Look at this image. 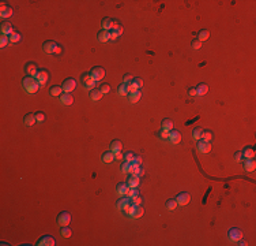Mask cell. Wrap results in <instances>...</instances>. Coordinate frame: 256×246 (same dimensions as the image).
I'll list each match as a JSON object with an SVG mask.
<instances>
[{
	"instance_id": "1",
	"label": "cell",
	"mask_w": 256,
	"mask_h": 246,
	"mask_svg": "<svg viewBox=\"0 0 256 246\" xmlns=\"http://www.w3.org/2000/svg\"><path fill=\"white\" fill-rule=\"evenodd\" d=\"M22 86L25 88V90H26L27 93L33 94L40 89V82L37 81V78H34V77H26V78H23V81H22Z\"/></svg>"
},
{
	"instance_id": "2",
	"label": "cell",
	"mask_w": 256,
	"mask_h": 246,
	"mask_svg": "<svg viewBox=\"0 0 256 246\" xmlns=\"http://www.w3.org/2000/svg\"><path fill=\"white\" fill-rule=\"evenodd\" d=\"M81 80H82V84H83V86L86 88V89L93 90L94 88H96V81L93 80V77L90 75V72H87V74H83L81 77Z\"/></svg>"
},
{
	"instance_id": "3",
	"label": "cell",
	"mask_w": 256,
	"mask_h": 246,
	"mask_svg": "<svg viewBox=\"0 0 256 246\" xmlns=\"http://www.w3.org/2000/svg\"><path fill=\"white\" fill-rule=\"evenodd\" d=\"M90 75L93 77V80L96 82L101 81V80H104V77H105V70H104L102 67H100V66H96V67L91 68Z\"/></svg>"
},
{
	"instance_id": "4",
	"label": "cell",
	"mask_w": 256,
	"mask_h": 246,
	"mask_svg": "<svg viewBox=\"0 0 256 246\" xmlns=\"http://www.w3.org/2000/svg\"><path fill=\"white\" fill-rule=\"evenodd\" d=\"M37 246H55L56 245V239L52 235H44L37 241Z\"/></svg>"
},
{
	"instance_id": "5",
	"label": "cell",
	"mask_w": 256,
	"mask_h": 246,
	"mask_svg": "<svg viewBox=\"0 0 256 246\" xmlns=\"http://www.w3.org/2000/svg\"><path fill=\"white\" fill-rule=\"evenodd\" d=\"M57 45H59V44H56L55 41L48 40V41H45V43L42 44V49H44V52H45V53H49V55H52V53H56Z\"/></svg>"
},
{
	"instance_id": "6",
	"label": "cell",
	"mask_w": 256,
	"mask_h": 246,
	"mask_svg": "<svg viewBox=\"0 0 256 246\" xmlns=\"http://www.w3.org/2000/svg\"><path fill=\"white\" fill-rule=\"evenodd\" d=\"M25 71H26L27 77H34V78H36L40 70H38V67H37L36 63L29 62V63H26V66H25Z\"/></svg>"
},
{
	"instance_id": "7",
	"label": "cell",
	"mask_w": 256,
	"mask_h": 246,
	"mask_svg": "<svg viewBox=\"0 0 256 246\" xmlns=\"http://www.w3.org/2000/svg\"><path fill=\"white\" fill-rule=\"evenodd\" d=\"M61 88L65 93H71L72 90L77 88V81H75L74 78H67V80H64V82H63Z\"/></svg>"
},
{
	"instance_id": "8",
	"label": "cell",
	"mask_w": 256,
	"mask_h": 246,
	"mask_svg": "<svg viewBox=\"0 0 256 246\" xmlns=\"http://www.w3.org/2000/svg\"><path fill=\"white\" fill-rule=\"evenodd\" d=\"M227 236H229V239L232 242H238L240 239L242 238V231L240 228H230L229 232H227Z\"/></svg>"
},
{
	"instance_id": "9",
	"label": "cell",
	"mask_w": 256,
	"mask_h": 246,
	"mask_svg": "<svg viewBox=\"0 0 256 246\" xmlns=\"http://www.w3.org/2000/svg\"><path fill=\"white\" fill-rule=\"evenodd\" d=\"M57 223L61 227H64V226H68L69 223H71V215H69L68 212H65V211H63V212H60L59 213V216H57Z\"/></svg>"
},
{
	"instance_id": "10",
	"label": "cell",
	"mask_w": 256,
	"mask_h": 246,
	"mask_svg": "<svg viewBox=\"0 0 256 246\" xmlns=\"http://www.w3.org/2000/svg\"><path fill=\"white\" fill-rule=\"evenodd\" d=\"M176 201H177V205L184 207V205L189 204V201H191V195H189L188 193H185V191H183V193H180L177 197H176Z\"/></svg>"
},
{
	"instance_id": "11",
	"label": "cell",
	"mask_w": 256,
	"mask_h": 246,
	"mask_svg": "<svg viewBox=\"0 0 256 246\" xmlns=\"http://www.w3.org/2000/svg\"><path fill=\"white\" fill-rule=\"evenodd\" d=\"M198 150L200 153H208L211 150V145L210 142H207V141H203V140H199V142H198Z\"/></svg>"
},
{
	"instance_id": "12",
	"label": "cell",
	"mask_w": 256,
	"mask_h": 246,
	"mask_svg": "<svg viewBox=\"0 0 256 246\" xmlns=\"http://www.w3.org/2000/svg\"><path fill=\"white\" fill-rule=\"evenodd\" d=\"M37 81L40 82V85L42 86V85H45L46 84V81H48V78H49V74H48V71L46 70H44V68H41V70L38 71V74H37Z\"/></svg>"
},
{
	"instance_id": "13",
	"label": "cell",
	"mask_w": 256,
	"mask_h": 246,
	"mask_svg": "<svg viewBox=\"0 0 256 246\" xmlns=\"http://www.w3.org/2000/svg\"><path fill=\"white\" fill-rule=\"evenodd\" d=\"M60 103H61L63 105H71V104L74 103V97H72L71 93H63L61 96H60Z\"/></svg>"
},
{
	"instance_id": "14",
	"label": "cell",
	"mask_w": 256,
	"mask_h": 246,
	"mask_svg": "<svg viewBox=\"0 0 256 246\" xmlns=\"http://www.w3.org/2000/svg\"><path fill=\"white\" fill-rule=\"evenodd\" d=\"M0 15H2V18H10L11 15H12V8L10 7V6H7V4H4L3 3L2 4V8H0Z\"/></svg>"
},
{
	"instance_id": "15",
	"label": "cell",
	"mask_w": 256,
	"mask_h": 246,
	"mask_svg": "<svg viewBox=\"0 0 256 246\" xmlns=\"http://www.w3.org/2000/svg\"><path fill=\"white\" fill-rule=\"evenodd\" d=\"M169 140H170V142H172V144H179L180 141H181V134H180V131H177V130H170Z\"/></svg>"
},
{
	"instance_id": "16",
	"label": "cell",
	"mask_w": 256,
	"mask_h": 246,
	"mask_svg": "<svg viewBox=\"0 0 256 246\" xmlns=\"http://www.w3.org/2000/svg\"><path fill=\"white\" fill-rule=\"evenodd\" d=\"M97 39H98L100 43H106V41L110 40V31L109 30H101V31H98Z\"/></svg>"
},
{
	"instance_id": "17",
	"label": "cell",
	"mask_w": 256,
	"mask_h": 246,
	"mask_svg": "<svg viewBox=\"0 0 256 246\" xmlns=\"http://www.w3.org/2000/svg\"><path fill=\"white\" fill-rule=\"evenodd\" d=\"M12 33H14V30H12V26H11L10 22H3V23H2V34L11 36Z\"/></svg>"
},
{
	"instance_id": "18",
	"label": "cell",
	"mask_w": 256,
	"mask_h": 246,
	"mask_svg": "<svg viewBox=\"0 0 256 246\" xmlns=\"http://www.w3.org/2000/svg\"><path fill=\"white\" fill-rule=\"evenodd\" d=\"M89 97L93 100V101H100L101 97H102V92H101L100 89H96V88H94L93 90H90Z\"/></svg>"
},
{
	"instance_id": "19",
	"label": "cell",
	"mask_w": 256,
	"mask_h": 246,
	"mask_svg": "<svg viewBox=\"0 0 256 246\" xmlns=\"http://www.w3.org/2000/svg\"><path fill=\"white\" fill-rule=\"evenodd\" d=\"M121 148H123V144L121 141L119 140H115L110 142V150H112L113 153H117V152H121Z\"/></svg>"
},
{
	"instance_id": "20",
	"label": "cell",
	"mask_w": 256,
	"mask_h": 246,
	"mask_svg": "<svg viewBox=\"0 0 256 246\" xmlns=\"http://www.w3.org/2000/svg\"><path fill=\"white\" fill-rule=\"evenodd\" d=\"M127 190H128V185L124 183V182H120L116 186V191H117L119 195H125L127 194Z\"/></svg>"
},
{
	"instance_id": "21",
	"label": "cell",
	"mask_w": 256,
	"mask_h": 246,
	"mask_svg": "<svg viewBox=\"0 0 256 246\" xmlns=\"http://www.w3.org/2000/svg\"><path fill=\"white\" fill-rule=\"evenodd\" d=\"M23 123H25L26 126H33L34 123H37L36 115H33V113H27V115H25V118H23Z\"/></svg>"
},
{
	"instance_id": "22",
	"label": "cell",
	"mask_w": 256,
	"mask_h": 246,
	"mask_svg": "<svg viewBox=\"0 0 256 246\" xmlns=\"http://www.w3.org/2000/svg\"><path fill=\"white\" fill-rule=\"evenodd\" d=\"M139 182H140V176L138 175H132L131 178H128V187H138Z\"/></svg>"
},
{
	"instance_id": "23",
	"label": "cell",
	"mask_w": 256,
	"mask_h": 246,
	"mask_svg": "<svg viewBox=\"0 0 256 246\" xmlns=\"http://www.w3.org/2000/svg\"><path fill=\"white\" fill-rule=\"evenodd\" d=\"M244 168H245L248 172L254 171V170L256 168V162H255V159H246V162L244 163Z\"/></svg>"
},
{
	"instance_id": "24",
	"label": "cell",
	"mask_w": 256,
	"mask_h": 246,
	"mask_svg": "<svg viewBox=\"0 0 256 246\" xmlns=\"http://www.w3.org/2000/svg\"><path fill=\"white\" fill-rule=\"evenodd\" d=\"M196 36H198V40L200 41V43H203V41L208 40V37H210V31H208L207 29H202Z\"/></svg>"
},
{
	"instance_id": "25",
	"label": "cell",
	"mask_w": 256,
	"mask_h": 246,
	"mask_svg": "<svg viewBox=\"0 0 256 246\" xmlns=\"http://www.w3.org/2000/svg\"><path fill=\"white\" fill-rule=\"evenodd\" d=\"M241 153H242V157H245V159H254L255 149H254V148H251V146H246Z\"/></svg>"
},
{
	"instance_id": "26",
	"label": "cell",
	"mask_w": 256,
	"mask_h": 246,
	"mask_svg": "<svg viewBox=\"0 0 256 246\" xmlns=\"http://www.w3.org/2000/svg\"><path fill=\"white\" fill-rule=\"evenodd\" d=\"M113 160H115V153L112 152V150H109V152H105L102 154V162L104 163H112Z\"/></svg>"
},
{
	"instance_id": "27",
	"label": "cell",
	"mask_w": 256,
	"mask_h": 246,
	"mask_svg": "<svg viewBox=\"0 0 256 246\" xmlns=\"http://www.w3.org/2000/svg\"><path fill=\"white\" fill-rule=\"evenodd\" d=\"M128 97H129V101L131 103H138L142 97V93H140V90H136V92H134V93H128Z\"/></svg>"
},
{
	"instance_id": "28",
	"label": "cell",
	"mask_w": 256,
	"mask_h": 246,
	"mask_svg": "<svg viewBox=\"0 0 256 246\" xmlns=\"http://www.w3.org/2000/svg\"><path fill=\"white\" fill-rule=\"evenodd\" d=\"M129 204V198L128 197H123V198H120V200H117V203H116V207L119 208V209H124L125 207Z\"/></svg>"
},
{
	"instance_id": "29",
	"label": "cell",
	"mask_w": 256,
	"mask_h": 246,
	"mask_svg": "<svg viewBox=\"0 0 256 246\" xmlns=\"http://www.w3.org/2000/svg\"><path fill=\"white\" fill-rule=\"evenodd\" d=\"M208 92V86L206 84H199L198 85V88H196V93L199 94V96H204Z\"/></svg>"
},
{
	"instance_id": "30",
	"label": "cell",
	"mask_w": 256,
	"mask_h": 246,
	"mask_svg": "<svg viewBox=\"0 0 256 246\" xmlns=\"http://www.w3.org/2000/svg\"><path fill=\"white\" fill-rule=\"evenodd\" d=\"M61 92H63V88L59 86V85H55V86L50 88L49 94L50 96H61Z\"/></svg>"
},
{
	"instance_id": "31",
	"label": "cell",
	"mask_w": 256,
	"mask_h": 246,
	"mask_svg": "<svg viewBox=\"0 0 256 246\" xmlns=\"http://www.w3.org/2000/svg\"><path fill=\"white\" fill-rule=\"evenodd\" d=\"M162 129L163 130H167V131H170V130H173V121L172 119H163L162 121Z\"/></svg>"
},
{
	"instance_id": "32",
	"label": "cell",
	"mask_w": 256,
	"mask_h": 246,
	"mask_svg": "<svg viewBox=\"0 0 256 246\" xmlns=\"http://www.w3.org/2000/svg\"><path fill=\"white\" fill-rule=\"evenodd\" d=\"M177 208V201L176 198H170V200L166 201V209L167 211H175Z\"/></svg>"
},
{
	"instance_id": "33",
	"label": "cell",
	"mask_w": 256,
	"mask_h": 246,
	"mask_svg": "<svg viewBox=\"0 0 256 246\" xmlns=\"http://www.w3.org/2000/svg\"><path fill=\"white\" fill-rule=\"evenodd\" d=\"M112 21L110 18H104L102 22H101V26H102V30H110L112 27Z\"/></svg>"
},
{
	"instance_id": "34",
	"label": "cell",
	"mask_w": 256,
	"mask_h": 246,
	"mask_svg": "<svg viewBox=\"0 0 256 246\" xmlns=\"http://www.w3.org/2000/svg\"><path fill=\"white\" fill-rule=\"evenodd\" d=\"M135 209H136V205H134V204H131V205H129V204H128L127 207H125L123 211H124V212L127 213V215H128L129 217H132V216H134V213H135Z\"/></svg>"
},
{
	"instance_id": "35",
	"label": "cell",
	"mask_w": 256,
	"mask_h": 246,
	"mask_svg": "<svg viewBox=\"0 0 256 246\" xmlns=\"http://www.w3.org/2000/svg\"><path fill=\"white\" fill-rule=\"evenodd\" d=\"M127 197L129 198V200H131V198H135L136 197V195H139V190L136 187H128V190H127Z\"/></svg>"
},
{
	"instance_id": "36",
	"label": "cell",
	"mask_w": 256,
	"mask_h": 246,
	"mask_svg": "<svg viewBox=\"0 0 256 246\" xmlns=\"http://www.w3.org/2000/svg\"><path fill=\"white\" fill-rule=\"evenodd\" d=\"M202 134H203V129L202 127H196L192 130V138H194V140H200Z\"/></svg>"
},
{
	"instance_id": "37",
	"label": "cell",
	"mask_w": 256,
	"mask_h": 246,
	"mask_svg": "<svg viewBox=\"0 0 256 246\" xmlns=\"http://www.w3.org/2000/svg\"><path fill=\"white\" fill-rule=\"evenodd\" d=\"M60 234H61V236H64V238H69V236L72 235V231L68 228V226H64L60 230Z\"/></svg>"
},
{
	"instance_id": "38",
	"label": "cell",
	"mask_w": 256,
	"mask_h": 246,
	"mask_svg": "<svg viewBox=\"0 0 256 246\" xmlns=\"http://www.w3.org/2000/svg\"><path fill=\"white\" fill-rule=\"evenodd\" d=\"M143 213H144V209L139 205V207H136V209H135V213H134V216H132V219H139V217L143 216Z\"/></svg>"
},
{
	"instance_id": "39",
	"label": "cell",
	"mask_w": 256,
	"mask_h": 246,
	"mask_svg": "<svg viewBox=\"0 0 256 246\" xmlns=\"http://www.w3.org/2000/svg\"><path fill=\"white\" fill-rule=\"evenodd\" d=\"M211 138H213V133H211L210 130H204L203 134H202V140L203 141H207V142H210Z\"/></svg>"
},
{
	"instance_id": "40",
	"label": "cell",
	"mask_w": 256,
	"mask_h": 246,
	"mask_svg": "<svg viewBox=\"0 0 256 246\" xmlns=\"http://www.w3.org/2000/svg\"><path fill=\"white\" fill-rule=\"evenodd\" d=\"M8 41H10V36L2 34V36H0V47H2V48H4V47L8 44Z\"/></svg>"
},
{
	"instance_id": "41",
	"label": "cell",
	"mask_w": 256,
	"mask_h": 246,
	"mask_svg": "<svg viewBox=\"0 0 256 246\" xmlns=\"http://www.w3.org/2000/svg\"><path fill=\"white\" fill-rule=\"evenodd\" d=\"M119 94H120V96H127V94H128L127 85H125V84H123V85H120V86H119Z\"/></svg>"
},
{
	"instance_id": "42",
	"label": "cell",
	"mask_w": 256,
	"mask_h": 246,
	"mask_svg": "<svg viewBox=\"0 0 256 246\" xmlns=\"http://www.w3.org/2000/svg\"><path fill=\"white\" fill-rule=\"evenodd\" d=\"M18 41H21V34L19 33H15V31H14V33L10 36V43L14 44V43H18Z\"/></svg>"
},
{
	"instance_id": "43",
	"label": "cell",
	"mask_w": 256,
	"mask_h": 246,
	"mask_svg": "<svg viewBox=\"0 0 256 246\" xmlns=\"http://www.w3.org/2000/svg\"><path fill=\"white\" fill-rule=\"evenodd\" d=\"M34 115H36V119H37V122H38V123H42L44 121H45V115H44V112L38 111V112L34 113Z\"/></svg>"
},
{
	"instance_id": "44",
	"label": "cell",
	"mask_w": 256,
	"mask_h": 246,
	"mask_svg": "<svg viewBox=\"0 0 256 246\" xmlns=\"http://www.w3.org/2000/svg\"><path fill=\"white\" fill-rule=\"evenodd\" d=\"M100 90L102 92V94L109 93L110 92V85L109 84H102V85H101V88H100Z\"/></svg>"
},
{
	"instance_id": "45",
	"label": "cell",
	"mask_w": 256,
	"mask_h": 246,
	"mask_svg": "<svg viewBox=\"0 0 256 246\" xmlns=\"http://www.w3.org/2000/svg\"><path fill=\"white\" fill-rule=\"evenodd\" d=\"M142 201H143V198H142L140 195H136L135 198H131V204L136 205V207H139V205L142 204Z\"/></svg>"
},
{
	"instance_id": "46",
	"label": "cell",
	"mask_w": 256,
	"mask_h": 246,
	"mask_svg": "<svg viewBox=\"0 0 256 246\" xmlns=\"http://www.w3.org/2000/svg\"><path fill=\"white\" fill-rule=\"evenodd\" d=\"M132 84H134L138 89H140V88L143 86V81H142V78H134V80H132Z\"/></svg>"
},
{
	"instance_id": "47",
	"label": "cell",
	"mask_w": 256,
	"mask_h": 246,
	"mask_svg": "<svg viewBox=\"0 0 256 246\" xmlns=\"http://www.w3.org/2000/svg\"><path fill=\"white\" fill-rule=\"evenodd\" d=\"M127 85V90H128V93H134V92H136V90H139L136 86H135L132 82H129V84H125Z\"/></svg>"
},
{
	"instance_id": "48",
	"label": "cell",
	"mask_w": 256,
	"mask_h": 246,
	"mask_svg": "<svg viewBox=\"0 0 256 246\" xmlns=\"http://www.w3.org/2000/svg\"><path fill=\"white\" fill-rule=\"evenodd\" d=\"M191 47H192L194 49H199V48L202 47V43H200V41H199L198 39H194V40H192V43H191Z\"/></svg>"
},
{
	"instance_id": "49",
	"label": "cell",
	"mask_w": 256,
	"mask_h": 246,
	"mask_svg": "<svg viewBox=\"0 0 256 246\" xmlns=\"http://www.w3.org/2000/svg\"><path fill=\"white\" fill-rule=\"evenodd\" d=\"M129 167H131V163H128V162H125L124 164L121 166V172H124V174H127V172L129 171Z\"/></svg>"
},
{
	"instance_id": "50",
	"label": "cell",
	"mask_w": 256,
	"mask_h": 246,
	"mask_svg": "<svg viewBox=\"0 0 256 246\" xmlns=\"http://www.w3.org/2000/svg\"><path fill=\"white\" fill-rule=\"evenodd\" d=\"M125 162H128V163H132V160H134V157H135V154L132 153V152H127L125 153Z\"/></svg>"
},
{
	"instance_id": "51",
	"label": "cell",
	"mask_w": 256,
	"mask_h": 246,
	"mask_svg": "<svg viewBox=\"0 0 256 246\" xmlns=\"http://www.w3.org/2000/svg\"><path fill=\"white\" fill-rule=\"evenodd\" d=\"M132 75L131 74H124V77H123V81H124V84H129V82H132Z\"/></svg>"
},
{
	"instance_id": "52",
	"label": "cell",
	"mask_w": 256,
	"mask_h": 246,
	"mask_svg": "<svg viewBox=\"0 0 256 246\" xmlns=\"http://www.w3.org/2000/svg\"><path fill=\"white\" fill-rule=\"evenodd\" d=\"M131 164H135V166H142V157L140 156H135Z\"/></svg>"
},
{
	"instance_id": "53",
	"label": "cell",
	"mask_w": 256,
	"mask_h": 246,
	"mask_svg": "<svg viewBox=\"0 0 256 246\" xmlns=\"http://www.w3.org/2000/svg\"><path fill=\"white\" fill-rule=\"evenodd\" d=\"M169 133H170V131L163 130V129H162V130H161L158 134H160V137H161V138H169Z\"/></svg>"
},
{
	"instance_id": "54",
	"label": "cell",
	"mask_w": 256,
	"mask_h": 246,
	"mask_svg": "<svg viewBox=\"0 0 256 246\" xmlns=\"http://www.w3.org/2000/svg\"><path fill=\"white\" fill-rule=\"evenodd\" d=\"M119 27H121L120 22H117V21H112V27H110V29H112V30H117Z\"/></svg>"
},
{
	"instance_id": "55",
	"label": "cell",
	"mask_w": 256,
	"mask_h": 246,
	"mask_svg": "<svg viewBox=\"0 0 256 246\" xmlns=\"http://www.w3.org/2000/svg\"><path fill=\"white\" fill-rule=\"evenodd\" d=\"M196 88H189L188 89V96L189 97H194V96H196Z\"/></svg>"
},
{
	"instance_id": "56",
	"label": "cell",
	"mask_w": 256,
	"mask_h": 246,
	"mask_svg": "<svg viewBox=\"0 0 256 246\" xmlns=\"http://www.w3.org/2000/svg\"><path fill=\"white\" fill-rule=\"evenodd\" d=\"M117 37H120V34H119L116 30H112V31H110V40H116Z\"/></svg>"
},
{
	"instance_id": "57",
	"label": "cell",
	"mask_w": 256,
	"mask_h": 246,
	"mask_svg": "<svg viewBox=\"0 0 256 246\" xmlns=\"http://www.w3.org/2000/svg\"><path fill=\"white\" fill-rule=\"evenodd\" d=\"M234 160H236V162H241V160H242V153L241 152H236L234 153Z\"/></svg>"
},
{
	"instance_id": "58",
	"label": "cell",
	"mask_w": 256,
	"mask_h": 246,
	"mask_svg": "<svg viewBox=\"0 0 256 246\" xmlns=\"http://www.w3.org/2000/svg\"><path fill=\"white\" fill-rule=\"evenodd\" d=\"M123 157V153L121 152H117V153H115V159H117V160H120Z\"/></svg>"
},
{
	"instance_id": "59",
	"label": "cell",
	"mask_w": 256,
	"mask_h": 246,
	"mask_svg": "<svg viewBox=\"0 0 256 246\" xmlns=\"http://www.w3.org/2000/svg\"><path fill=\"white\" fill-rule=\"evenodd\" d=\"M60 52H61V47L57 45V49H56V53H60Z\"/></svg>"
}]
</instances>
